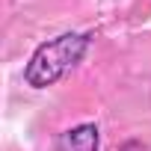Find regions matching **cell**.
I'll return each mask as SVG.
<instances>
[{
    "label": "cell",
    "mask_w": 151,
    "mask_h": 151,
    "mask_svg": "<svg viewBox=\"0 0 151 151\" xmlns=\"http://www.w3.org/2000/svg\"><path fill=\"white\" fill-rule=\"evenodd\" d=\"M133 145H136V151H151L148 142H133ZM122 151H127V148H122Z\"/></svg>",
    "instance_id": "3"
},
{
    "label": "cell",
    "mask_w": 151,
    "mask_h": 151,
    "mask_svg": "<svg viewBox=\"0 0 151 151\" xmlns=\"http://www.w3.org/2000/svg\"><path fill=\"white\" fill-rule=\"evenodd\" d=\"M101 148V130L92 122L74 124L65 133H59V151H98Z\"/></svg>",
    "instance_id": "2"
},
{
    "label": "cell",
    "mask_w": 151,
    "mask_h": 151,
    "mask_svg": "<svg viewBox=\"0 0 151 151\" xmlns=\"http://www.w3.org/2000/svg\"><path fill=\"white\" fill-rule=\"evenodd\" d=\"M89 45H92L89 33H62L42 42L33 50L30 62L24 65V83L33 89H47L59 83L65 74H71V68L83 62Z\"/></svg>",
    "instance_id": "1"
}]
</instances>
